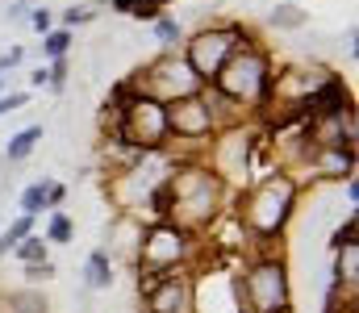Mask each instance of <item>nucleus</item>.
Here are the masks:
<instances>
[{"mask_svg": "<svg viewBox=\"0 0 359 313\" xmlns=\"http://www.w3.org/2000/svg\"><path fill=\"white\" fill-rule=\"evenodd\" d=\"M168 197V221H176L180 230H209L222 213V180L209 167H176L163 184Z\"/></svg>", "mask_w": 359, "mask_h": 313, "instance_id": "obj_1", "label": "nucleus"}, {"mask_svg": "<svg viewBox=\"0 0 359 313\" xmlns=\"http://www.w3.org/2000/svg\"><path fill=\"white\" fill-rule=\"evenodd\" d=\"M113 138L138 146V151H159L172 130H168V104L147 97V92H130L121 88L113 104Z\"/></svg>", "mask_w": 359, "mask_h": 313, "instance_id": "obj_2", "label": "nucleus"}, {"mask_svg": "<svg viewBox=\"0 0 359 313\" xmlns=\"http://www.w3.org/2000/svg\"><path fill=\"white\" fill-rule=\"evenodd\" d=\"M213 88H217L226 101H234L238 109L264 104L271 97V63H268V55L255 50V46H238V50L226 59V67L213 76Z\"/></svg>", "mask_w": 359, "mask_h": 313, "instance_id": "obj_3", "label": "nucleus"}, {"mask_svg": "<svg viewBox=\"0 0 359 313\" xmlns=\"http://www.w3.org/2000/svg\"><path fill=\"white\" fill-rule=\"evenodd\" d=\"M292 205H297V184H292L288 176H268V180H259V184L243 197L238 221H243L251 234L271 238V234H280V230L288 225Z\"/></svg>", "mask_w": 359, "mask_h": 313, "instance_id": "obj_4", "label": "nucleus"}, {"mask_svg": "<svg viewBox=\"0 0 359 313\" xmlns=\"http://www.w3.org/2000/svg\"><path fill=\"white\" fill-rule=\"evenodd\" d=\"M234 301L243 313H284L288 309V272L280 259H259L247 276L234 280Z\"/></svg>", "mask_w": 359, "mask_h": 313, "instance_id": "obj_5", "label": "nucleus"}, {"mask_svg": "<svg viewBox=\"0 0 359 313\" xmlns=\"http://www.w3.org/2000/svg\"><path fill=\"white\" fill-rule=\"evenodd\" d=\"M205 88V80L184 63L176 55H163V59H155L142 76H138V84L130 88V92H147V97H155V101L172 104V101H184V97H196Z\"/></svg>", "mask_w": 359, "mask_h": 313, "instance_id": "obj_6", "label": "nucleus"}, {"mask_svg": "<svg viewBox=\"0 0 359 313\" xmlns=\"http://www.w3.org/2000/svg\"><path fill=\"white\" fill-rule=\"evenodd\" d=\"M192 255V234L180 230L176 221H159L142 234V246H138V267L147 276H159V272H176L180 263Z\"/></svg>", "mask_w": 359, "mask_h": 313, "instance_id": "obj_7", "label": "nucleus"}, {"mask_svg": "<svg viewBox=\"0 0 359 313\" xmlns=\"http://www.w3.org/2000/svg\"><path fill=\"white\" fill-rule=\"evenodd\" d=\"M238 46H247V38H243V29H238V25H213V29H201V34L188 42L184 63H188L205 84H209V80L226 67V59H230Z\"/></svg>", "mask_w": 359, "mask_h": 313, "instance_id": "obj_8", "label": "nucleus"}, {"mask_svg": "<svg viewBox=\"0 0 359 313\" xmlns=\"http://www.w3.org/2000/svg\"><path fill=\"white\" fill-rule=\"evenodd\" d=\"M147 309L151 313H192V280L184 272L147 276Z\"/></svg>", "mask_w": 359, "mask_h": 313, "instance_id": "obj_9", "label": "nucleus"}, {"mask_svg": "<svg viewBox=\"0 0 359 313\" xmlns=\"http://www.w3.org/2000/svg\"><path fill=\"white\" fill-rule=\"evenodd\" d=\"M168 130H172L176 138H184V142H201V138H209V134L217 130V121H213L205 97L196 92V97H184V101L168 104Z\"/></svg>", "mask_w": 359, "mask_h": 313, "instance_id": "obj_10", "label": "nucleus"}, {"mask_svg": "<svg viewBox=\"0 0 359 313\" xmlns=\"http://www.w3.org/2000/svg\"><path fill=\"white\" fill-rule=\"evenodd\" d=\"M247 155H251V142L247 134H226L222 146L213 151V176L226 184V180H243L247 176Z\"/></svg>", "mask_w": 359, "mask_h": 313, "instance_id": "obj_11", "label": "nucleus"}, {"mask_svg": "<svg viewBox=\"0 0 359 313\" xmlns=\"http://www.w3.org/2000/svg\"><path fill=\"white\" fill-rule=\"evenodd\" d=\"M109 242H117V251L134 255L138 259V246H142V225L134 221V213H121L113 225H109Z\"/></svg>", "mask_w": 359, "mask_h": 313, "instance_id": "obj_12", "label": "nucleus"}, {"mask_svg": "<svg viewBox=\"0 0 359 313\" xmlns=\"http://www.w3.org/2000/svg\"><path fill=\"white\" fill-rule=\"evenodd\" d=\"M339 255H334V280H339V288L347 284V288H355L359 284V242H347V246H334Z\"/></svg>", "mask_w": 359, "mask_h": 313, "instance_id": "obj_13", "label": "nucleus"}, {"mask_svg": "<svg viewBox=\"0 0 359 313\" xmlns=\"http://www.w3.org/2000/svg\"><path fill=\"white\" fill-rule=\"evenodd\" d=\"M55 201H63V188H59V184H46V180H42V184H29V188L21 193V209H25L29 217H34L38 209L55 205Z\"/></svg>", "mask_w": 359, "mask_h": 313, "instance_id": "obj_14", "label": "nucleus"}, {"mask_svg": "<svg viewBox=\"0 0 359 313\" xmlns=\"http://www.w3.org/2000/svg\"><path fill=\"white\" fill-rule=\"evenodd\" d=\"M84 276H88V288H109V284H113V259H109V251H96V255H88Z\"/></svg>", "mask_w": 359, "mask_h": 313, "instance_id": "obj_15", "label": "nucleus"}, {"mask_svg": "<svg viewBox=\"0 0 359 313\" xmlns=\"http://www.w3.org/2000/svg\"><path fill=\"white\" fill-rule=\"evenodd\" d=\"M8 313H50V301L38 288H21L8 297Z\"/></svg>", "mask_w": 359, "mask_h": 313, "instance_id": "obj_16", "label": "nucleus"}, {"mask_svg": "<svg viewBox=\"0 0 359 313\" xmlns=\"http://www.w3.org/2000/svg\"><path fill=\"white\" fill-rule=\"evenodd\" d=\"M268 21L276 25V29H301L305 21H309V13L301 8V4H276L268 13Z\"/></svg>", "mask_w": 359, "mask_h": 313, "instance_id": "obj_17", "label": "nucleus"}, {"mask_svg": "<svg viewBox=\"0 0 359 313\" xmlns=\"http://www.w3.org/2000/svg\"><path fill=\"white\" fill-rule=\"evenodd\" d=\"M38 142H42V125H29V130H21V134L8 142V151H4V155H8V163H21V159H25V155H29Z\"/></svg>", "mask_w": 359, "mask_h": 313, "instance_id": "obj_18", "label": "nucleus"}, {"mask_svg": "<svg viewBox=\"0 0 359 313\" xmlns=\"http://www.w3.org/2000/svg\"><path fill=\"white\" fill-rule=\"evenodd\" d=\"M29 221H34V217H29V213H21V221H17V225H8V230L0 234V255H8V251L29 234Z\"/></svg>", "mask_w": 359, "mask_h": 313, "instance_id": "obj_19", "label": "nucleus"}, {"mask_svg": "<svg viewBox=\"0 0 359 313\" xmlns=\"http://www.w3.org/2000/svg\"><path fill=\"white\" fill-rule=\"evenodd\" d=\"M13 251H17L25 263H46V242H42V238H21Z\"/></svg>", "mask_w": 359, "mask_h": 313, "instance_id": "obj_20", "label": "nucleus"}, {"mask_svg": "<svg viewBox=\"0 0 359 313\" xmlns=\"http://www.w3.org/2000/svg\"><path fill=\"white\" fill-rule=\"evenodd\" d=\"M67 46H72V34H67V29H55V34H46V42H42V50H46L50 59H63Z\"/></svg>", "mask_w": 359, "mask_h": 313, "instance_id": "obj_21", "label": "nucleus"}, {"mask_svg": "<svg viewBox=\"0 0 359 313\" xmlns=\"http://www.w3.org/2000/svg\"><path fill=\"white\" fill-rule=\"evenodd\" d=\"M67 238H72V221L59 213V217L50 221V242H67Z\"/></svg>", "mask_w": 359, "mask_h": 313, "instance_id": "obj_22", "label": "nucleus"}, {"mask_svg": "<svg viewBox=\"0 0 359 313\" xmlns=\"http://www.w3.org/2000/svg\"><path fill=\"white\" fill-rule=\"evenodd\" d=\"M347 242H355V217H347V221L334 230V246H347Z\"/></svg>", "mask_w": 359, "mask_h": 313, "instance_id": "obj_23", "label": "nucleus"}, {"mask_svg": "<svg viewBox=\"0 0 359 313\" xmlns=\"http://www.w3.org/2000/svg\"><path fill=\"white\" fill-rule=\"evenodd\" d=\"M155 34H159V42H176V38H180V25L172 21V17H163V21L155 25Z\"/></svg>", "mask_w": 359, "mask_h": 313, "instance_id": "obj_24", "label": "nucleus"}, {"mask_svg": "<svg viewBox=\"0 0 359 313\" xmlns=\"http://www.w3.org/2000/svg\"><path fill=\"white\" fill-rule=\"evenodd\" d=\"M88 17H92L88 8H76V4H72V8L63 13V21H67V25H80V21H88Z\"/></svg>", "mask_w": 359, "mask_h": 313, "instance_id": "obj_25", "label": "nucleus"}, {"mask_svg": "<svg viewBox=\"0 0 359 313\" xmlns=\"http://www.w3.org/2000/svg\"><path fill=\"white\" fill-rule=\"evenodd\" d=\"M29 21H34V29H38V34H46V29H50V13H46V8H38Z\"/></svg>", "mask_w": 359, "mask_h": 313, "instance_id": "obj_26", "label": "nucleus"}, {"mask_svg": "<svg viewBox=\"0 0 359 313\" xmlns=\"http://www.w3.org/2000/svg\"><path fill=\"white\" fill-rule=\"evenodd\" d=\"M25 104V97L21 92H13V97H0V113H8V109H21Z\"/></svg>", "mask_w": 359, "mask_h": 313, "instance_id": "obj_27", "label": "nucleus"}]
</instances>
